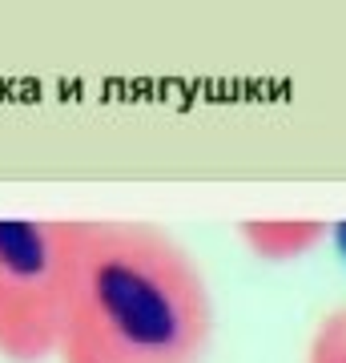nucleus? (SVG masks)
<instances>
[{
    "instance_id": "nucleus-2",
    "label": "nucleus",
    "mask_w": 346,
    "mask_h": 363,
    "mask_svg": "<svg viewBox=\"0 0 346 363\" xmlns=\"http://www.w3.org/2000/svg\"><path fill=\"white\" fill-rule=\"evenodd\" d=\"M73 271V222L0 218V359L57 355Z\"/></svg>"
},
{
    "instance_id": "nucleus-4",
    "label": "nucleus",
    "mask_w": 346,
    "mask_h": 363,
    "mask_svg": "<svg viewBox=\"0 0 346 363\" xmlns=\"http://www.w3.org/2000/svg\"><path fill=\"white\" fill-rule=\"evenodd\" d=\"M306 363H346V307L330 311L314 327V339L306 347Z\"/></svg>"
},
{
    "instance_id": "nucleus-3",
    "label": "nucleus",
    "mask_w": 346,
    "mask_h": 363,
    "mask_svg": "<svg viewBox=\"0 0 346 363\" xmlns=\"http://www.w3.org/2000/svg\"><path fill=\"white\" fill-rule=\"evenodd\" d=\"M330 226L314 218H266V222H242L238 226V238L242 247L262 262H298L306 259L310 250H318L326 242Z\"/></svg>"
},
{
    "instance_id": "nucleus-1",
    "label": "nucleus",
    "mask_w": 346,
    "mask_h": 363,
    "mask_svg": "<svg viewBox=\"0 0 346 363\" xmlns=\"http://www.w3.org/2000/svg\"><path fill=\"white\" fill-rule=\"evenodd\" d=\"M214 295L173 234L149 222H73L61 363H202Z\"/></svg>"
}]
</instances>
